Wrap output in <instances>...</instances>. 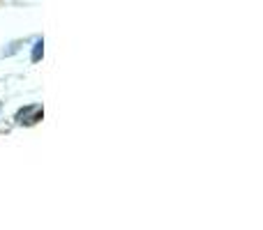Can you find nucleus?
<instances>
[{"mask_svg":"<svg viewBox=\"0 0 263 230\" xmlns=\"http://www.w3.org/2000/svg\"><path fill=\"white\" fill-rule=\"evenodd\" d=\"M44 55V41H35V46H32V62H40V58Z\"/></svg>","mask_w":263,"mask_h":230,"instance_id":"obj_2","label":"nucleus"},{"mask_svg":"<svg viewBox=\"0 0 263 230\" xmlns=\"http://www.w3.org/2000/svg\"><path fill=\"white\" fill-rule=\"evenodd\" d=\"M44 117V109H42V104H30V106H23L21 111L16 113V122L18 124H37V122Z\"/></svg>","mask_w":263,"mask_h":230,"instance_id":"obj_1","label":"nucleus"}]
</instances>
